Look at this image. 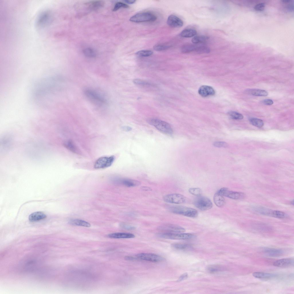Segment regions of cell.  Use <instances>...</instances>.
I'll list each match as a JSON object with an SVG mask.
<instances>
[{"mask_svg":"<svg viewBox=\"0 0 294 294\" xmlns=\"http://www.w3.org/2000/svg\"><path fill=\"white\" fill-rule=\"evenodd\" d=\"M194 204L196 207L203 211L209 210L212 206V203L209 198L201 195L197 196Z\"/></svg>","mask_w":294,"mask_h":294,"instance_id":"7","label":"cell"},{"mask_svg":"<svg viewBox=\"0 0 294 294\" xmlns=\"http://www.w3.org/2000/svg\"><path fill=\"white\" fill-rule=\"evenodd\" d=\"M129 7V6L126 3L120 2H117L115 4L113 11H116L121 8H128Z\"/></svg>","mask_w":294,"mask_h":294,"instance_id":"39","label":"cell"},{"mask_svg":"<svg viewBox=\"0 0 294 294\" xmlns=\"http://www.w3.org/2000/svg\"><path fill=\"white\" fill-rule=\"evenodd\" d=\"M84 93L91 102L98 106H102L107 103L105 98L94 90L86 88L84 90Z\"/></svg>","mask_w":294,"mask_h":294,"instance_id":"3","label":"cell"},{"mask_svg":"<svg viewBox=\"0 0 294 294\" xmlns=\"http://www.w3.org/2000/svg\"><path fill=\"white\" fill-rule=\"evenodd\" d=\"M208 39V37L204 36H197L194 37L192 42L194 44H198L203 42Z\"/></svg>","mask_w":294,"mask_h":294,"instance_id":"30","label":"cell"},{"mask_svg":"<svg viewBox=\"0 0 294 294\" xmlns=\"http://www.w3.org/2000/svg\"><path fill=\"white\" fill-rule=\"evenodd\" d=\"M265 5L263 3H260L256 4L254 7V9L257 11H262L264 8Z\"/></svg>","mask_w":294,"mask_h":294,"instance_id":"43","label":"cell"},{"mask_svg":"<svg viewBox=\"0 0 294 294\" xmlns=\"http://www.w3.org/2000/svg\"><path fill=\"white\" fill-rule=\"evenodd\" d=\"M229 116L232 119L235 120H241L243 117L241 113L235 111H231L228 113Z\"/></svg>","mask_w":294,"mask_h":294,"instance_id":"34","label":"cell"},{"mask_svg":"<svg viewBox=\"0 0 294 294\" xmlns=\"http://www.w3.org/2000/svg\"><path fill=\"white\" fill-rule=\"evenodd\" d=\"M252 275L254 277L263 280L269 279L276 276L274 274L262 272H255Z\"/></svg>","mask_w":294,"mask_h":294,"instance_id":"19","label":"cell"},{"mask_svg":"<svg viewBox=\"0 0 294 294\" xmlns=\"http://www.w3.org/2000/svg\"><path fill=\"white\" fill-rule=\"evenodd\" d=\"M87 4L90 9L96 10L102 7L104 4V2L101 0L94 1L89 2Z\"/></svg>","mask_w":294,"mask_h":294,"instance_id":"24","label":"cell"},{"mask_svg":"<svg viewBox=\"0 0 294 294\" xmlns=\"http://www.w3.org/2000/svg\"><path fill=\"white\" fill-rule=\"evenodd\" d=\"M188 191L190 194L197 196H201L202 193L201 189L199 188H190Z\"/></svg>","mask_w":294,"mask_h":294,"instance_id":"38","label":"cell"},{"mask_svg":"<svg viewBox=\"0 0 294 294\" xmlns=\"http://www.w3.org/2000/svg\"><path fill=\"white\" fill-rule=\"evenodd\" d=\"M198 53H208L210 52L209 49L207 47L204 46H197L195 51Z\"/></svg>","mask_w":294,"mask_h":294,"instance_id":"35","label":"cell"},{"mask_svg":"<svg viewBox=\"0 0 294 294\" xmlns=\"http://www.w3.org/2000/svg\"><path fill=\"white\" fill-rule=\"evenodd\" d=\"M208 270L211 273H214L219 271L221 270L220 267L216 265H210L207 268Z\"/></svg>","mask_w":294,"mask_h":294,"instance_id":"40","label":"cell"},{"mask_svg":"<svg viewBox=\"0 0 294 294\" xmlns=\"http://www.w3.org/2000/svg\"><path fill=\"white\" fill-rule=\"evenodd\" d=\"M108 237L110 238L114 239L131 238L135 237L133 234L125 233H116L109 234Z\"/></svg>","mask_w":294,"mask_h":294,"instance_id":"17","label":"cell"},{"mask_svg":"<svg viewBox=\"0 0 294 294\" xmlns=\"http://www.w3.org/2000/svg\"><path fill=\"white\" fill-rule=\"evenodd\" d=\"M124 1L126 3L129 4H132L135 2L136 1V0H125Z\"/></svg>","mask_w":294,"mask_h":294,"instance_id":"48","label":"cell"},{"mask_svg":"<svg viewBox=\"0 0 294 294\" xmlns=\"http://www.w3.org/2000/svg\"><path fill=\"white\" fill-rule=\"evenodd\" d=\"M249 121L252 125L258 127H262L264 125L263 121L258 118H252L249 119Z\"/></svg>","mask_w":294,"mask_h":294,"instance_id":"29","label":"cell"},{"mask_svg":"<svg viewBox=\"0 0 294 294\" xmlns=\"http://www.w3.org/2000/svg\"><path fill=\"white\" fill-rule=\"evenodd\" d=\"M115 158L114 156L100 157L95 162L94 168L96 169H99L110 167L113 164Z\"/></svg>","mask_w":294,"mask_h":294,"instance_id":"8","label":"cell"},{"mask_svg":"<svg viewBox=\"0 0 294 294\" xmlns=\"http://www.w3.org/2000/svg\"><path fill=\"white\" fill-rule=\"evenodd\" d=\"M218 192L223 196L235 200L242 199L245 196L243 193L230 191L226 187L221 188Z\"/></svg>","mask_w":294,"mask_h":294,"instance_id":"10","label":"cell"},{"mask_svg":"<svg viewBox=\"0 0 294 294\" xmlns=\"http://www.w3.org/2000/svg\"><path fill=\"white\" fill-rule=\"evenodd\" d=\"M123 129L125 131H129L131 130V128L129 127L125 126L123 127Z\"/></svg>","mask_w":294,"mask_h":294,"instance_id":"49","label":"cell"},{"mask_svg":"<svg viewBox=\"0 0 294 294\" xmlns=\"http://www.w3.org/2000/svg\"><path fill=\"white\" fill-rule=\"evenodd\" d=\"M158 236L162 238L172 239H187L195 237L194 235L191 233L168 232L158 234Z\"/></svg>","mask_w":294,"mask_h":294,"instance_id":"6","label":"cell"},{"mask_svg":"<svg viewBox=\"0 0 294 294\" xmlns=\"http://www.w3.org/2000/svg\"><path fill=\"white\" fill-rule=\"evenodd\" d=\"M83 53L85 56L89 57H95L96 55V53L95 50L90 48L84 49L83 51Z\"/></svg>","mask_w":294,"mask_h":294,"instance_id":"31","label":"cell"},{"mask_svg":"<svg viewBox=\"0 0 294 294\" xmlns=\"http://www.w3.org/2000/svg\"><path fill=\"white\" fill-rule=\"evenodd\" d=\"M167 208L169 211L173 213L188 217L195 218L198 215V212L196 209L186 206H168Z\"/></svg>","mask_w":294,"mask_h":294,"instance_id":"2","label":"cell"},{"mask_svg":"<svg viewBox=\"0 0 294 294\" xmlns=\"http://www.w3.org/2000/svg\"><path fill=\"white\" fill-rule=\"evenodd\" d=\"M213 145L217 147H225L228 146L227 143L225 142L217 141L214 142Z\"/></svg>","mask_w":294,"mask_h":294,"instance_id":"42","label":"cell"},{"mask_svg":"<svg viewBox=\"0 0 294 294\" xmlns=\"http://www.w3.org/2000/svg\"><path fill=\"white\" fill-rule=\"evenodd\" d=\"M121 227L123 229L128 230H132L135 228L133 226L125 224H122Z\"/></svg>","mask_w":294,"mask_h":294,"instance_id":"44","label":"cell"},{"mask_svg":"<svg viewBox=\"0 0 294 294\" xmlns=\"http://www.w3.org/2000/svg\"><path fill=\"white\" fill-rule=\"evenodd\" d=\"M63 145L66 148L73 152L76 154H78L79 152L77 147L71 140L66 141L64 142Z\"/></svg>","mask_w":294,"mask_h":294,"instance_id":"26","label":"cell"},{"mask_svg":"<svg viewBox=\"0 0 294 294\" xmlns=\"http://www.w3.org/2000/svg\"><path fill=\"white\" fill-rule=\"evenodd\" d=\"M291 204L292 205H293V204H294V200H293L291 201Z\"/></svg>","mask_w":294,"mask_h":294,"instance_id":"50","label":"cell"},{"mask_svg":"<svg viewBox=\"0 0 294 294\" xmlns=\"http://www.w3.org/2000/svg\"><path fill=\"white\" fill-rule=\"evenodd\" d=\"M187 274L186 273H184L180 276L178 280V281H181L185 279L187 277Z\"/></svg>","mask_w":294,"mask_h":294,"instance_id":"46","label":"cell"},{"mask_svg":"<svg viewBox=\"0 0 294 294\" xmlns=\"http://www.w3.org/2000/svg\"><path fill=\"white\" fill-rule=\"evenodd\" d=\"M272 217L279 218H284L287 217V215L283 212L274 210L273 211Z\"/></svg>","mask_w":294,"mask_h":294,"instance_id":"36","label":"cell"},{"mask_svg":"<svg viewBox=\"0 0 294 294\" xmlns=\"http://www.w3.org/2000/svg\"><path fill=\"white\" fill-rule=\"evenodd\" d=\"M158 229L168 233H181L185 231L184 228L177 225L171 224L163 225L159 226Z\"/></svg>","mask_w":294,"mask_h":294,"instance_id":"12","label":"cell"},{"mask_svg":"<svg viewBox=\"0 0 294 294\" xmlns=\"http://www.w3.org/2000/svg\"><path fill=\"white\" fill-rule=\"evenodd\" d=\"M69 223L71 225L80 226L87 227L91 226L90 224L85 221L80 219H73L69 221Z\"/></svg>","mask_w":294,"mask_h":294,"instance_id":"25","label":"cell"},{"mask_svg":"<svg viewBox=\"0 0 294 294\" xmlns=\"http://www.w3.org/2000/svg\"><path fill=\"white\" fill-rule=\"evenodd\" d=\"M213 201L215 205L218 207H221L225 204V200L223 196L218 193H216L213 197Z\"/></svg>","mask_w":294,"mask_h":294,"instance_id":"20","label":"cell"},{"mask_svg":"<svg viewBox=\"0 0 294 294\" xmlns=\"http://www.w3.org/2000/svg\"><path fill=\"white\" fill-rule=\"evenodd\" d=\"M197 46V45L191 44L185 45L182 47L181 51L183 53H189L195 51Z\"/></svg>","mask_w":294,"mask_h":294,"instance_id":"28","label":"cell"},{"mask_svg":"<svg viewBox=\"0 0 294 294\" xmlns=\"http://www.w3.org/2000/svg\"><path fill=\"white\" fill-rule=\"evenodd\" d=\"M263 252L267 255L274 257L280 256L283 254V251L280 249L266 247L263 250Z\"/></svg>","mask_w":294,"mask_h":294,"instance_id":"16","label":"cell"},{"mask_svg":"<svg viewBox=\"0 0 294 294\" xmlns=\"http://www.w3.org/2000/svg\"><path fill=\"white\" fill-rule=\"evenodd\" d=\"M46 217V215L44 213L41 212H36L31 214L28 218L30 221L34 222L44 219Z\"/></svg>","mask_w":294,"mask_h":294,"instance_id":"18","label":"cell"},{"mask_svg":"<svg viewBox=\"0 0 294 294\" xmlns=\"http://www.w3.org/2000/svg\"><path fill=\"white\" fill-rule=\"evenodd\" d=\"M153 52L150 50H142L137 51L136 55L140 57H147L152 55Z\"/></svg>","mask_w":294,"mask_h":294,"instance_id":"33","label":"cell"},{"mask_svg":"<svg viewBox=\"0 0 294 294\" xmlns=\"http://www.w3.org/2000/svg\"><path fill=\"white\" fill-rule=\"evenodd\" d=\"M253 210L255 212L258 213L272 217L273 210L260 206L254 207L253 208Z\"/></svg>","mask_w":294,"mask_h":294,"instance_id":"23","label":"cell"},{"mask_svg":"<svg viewBox=\"0 0 294 294\" xmlns=\"http://www.w3.org/2000/svg\"><path fill=\"white\" fill-rule=\"evenodd\" d=\"M147 121L149 124L164 134L170 135L173 133V129L171 126L166 122L155 118L150 119Z\"/></svg>","mask_w":294,"mask_h":294,"instance_id":"4","label":"cell"},{"mask_svg":"<svg viewBox=\"0 0 294 294\" xmlns=\"http://www.w3.org/2000/svg\"><path fill=\"white\" fill-rule=\"evenodd\" d=\"M175 249L180 250H186L191 249V246L188 244L182 243H175L172 245Z\"/></svg>","mask_w":294,"mask_h":294,"instance_id":"32","label":"cell"},{"mask_svg":"<svg viewBox=\"0 0 294 294\" xmlns=\"http://www.w3.org/2000/svg\"><path fill=\"white\" fill-rule=\"evenodd\" d=\"M197 34L196 31L192 29H187L183 30L180 33V35L184 38H190L195 36Z\"/></svg>","mask_w":294,"mask_h":294,"instance_id":"27","label":"cell"},{"mask_svg":"<svg viewBox=\"0 0 294 294\" xmlns=\"http://www.w3.org/2000/svg\"><path fill=\"white\" fill-rule=\"evenodd\" d=\"M136 257L139 259L153 262H158L163 260L161 256L152 253H141L137 254Z\"/></svg>","mask_w":294,"mask_h":294,"instance_id":"11","label":"cell"},{"mask_svg":"<svg viewBox=\"0 0 294 294\" xmlns=\"http://www.w3.org/2000/svg\"><path fill=\"white\" fill-rule=\"evenodd\" d=\"M167 23L168 25L173 28H179L183 25V21L177 16L171 15L168 18Z\"/></svg>","mask_w":294,"mask_h":294,"instance_id":"13","label":"cell"},{"mask_svg":"<svg viewBox=\"0 0 294 294\" xmlns=\"http://www.w3.org/2000/svg\"><path fill=\"white\" fill-rule=\"evenodd\" d=\"M135 84L141 86L150 85L151 84L148 82L139 79H135L133 80Z\"/></svg>","mask_w":294,"mask_h":294,"instance_id":"41","label":"cell"},{"mask_svg":"<svg viewBox=\"0 0 294 294\" xmlns=\"http://www.w3.org/2000/svg\"><path fill=\"white\" fill-rule=\"evenodd\" d=\"M56 76L43 78L35 86L33 92V96L37 103L46 105L54 99L60 88V80Z\"/></svg>","mask_w":294,"mask_h":294,"instance_id":"1","label":"cell"},{"mask_svg":"<svg viewBox=\"0 0 294 294\" xmlns=\"http://www.w3.org/2000/svg\"><path fill=\"white\" fill-rule=\"evenodd\" d=\"M198 92L200 96L203 97L213 96L215 93L214 90L212 87L206 85L200 87L198 89Z\"/></svg>","mask_w":294,"mask_h":294,"instance_id":"14","label":"cell"},{"mask_svg":"<svg viewBox=\"0 0 294 294\" xmlns=\"http://www.w3.org/2000/svg\"><path fill=\"white\" fill-rule=\"evenodd\" d=\"M245 93L248 94L258 96H266L268 93L266 90L256 89H248L246 90Z\"/></svg>","mask_w":294,"mask_h":294,"instance_id":"21","label":"cell"},{"mask_svg":"<svg viewBox=\"0 0 294 294\" xmlns=\"http://www.w3.org/2000/svg\"><path fill=\"white\" fill-rule=\"evenodd\" d=\"M294 260L292 258H284L275 261L273 265L275 266L281 267H288L293 266Z\"/></svg>","mask_w":294,"mask_h":294,"instance_id":"15","label":"cell"},{"mask_svg":"<svg viewBox=\"0 0 294 294\" xmlns=\"http://www.w3.org/2000/svg\"><path fill=\"white\" fill-rule=\"evenodd\" d=\"M137 258H136L134 257L130 256H126L125 257V259L127 260H137Z\"/></svg>","mask_w":294,"mask_h":294,"instance_id":"47","label":"cell"},{"mask_svg":"<svg viewBox=\"0 0 294 294\" xmlns=\"http://www.w3.org/2000/svg\"><path fill=\"white\" fill-rule=\"evenodd\" d=\"M163 199L166 202L175 204L183 203L186 201V198L185 196L179 194L167 195L164 196Z\"/></svg>","mask_w":294,"mask_h":294,"instance_id":"9","label":"cell"},{"mask_svg":"<svg viewBox=\"0 0 294 294\" xmlns=\"http://www.w3.org/2000/svg\"><path fill=\"white\" fill-rule=\"evenodd\" d=\"M156 19V17L154 14L150 12H146L135 14L130 18L129 20L134 22L139 23L153 22Z\"/></svg>","mask_w":294,"mask_h":294,"instance_id":"5","label":"cell"},{"mask_svg":"<svg viewBox=\"0 0 294 294\" xmlns=\"http://www.w3.org/2000/svg\"><path fill=\"white\" fill-rule=\"evenodd\" d=\"M263 102L266 105H272L273 103V101L270 99H265L263 101Z\"/></svg>","mask_w":294,"mask_h":294,"instance_id":"45","label":"cell"},{"mask_svg":"<svg viewBox=\"0 0 294 294\" xmlns=\"http://www.w3.org/2000/svg\"><path fill=\"white\" fill-rule=\"evenodd\" d=\"M119 182L127 187H133L138 186L140 184L139 181L129 179H123L119 180Z\"/></svg>","mask_w":294,"mask_h":294,"instance_id":"22","label":"cell"},{"mask_svg":"<svg viewBox=\"0 0 294 294\" xmlns=\"http://www.w3.org/2000/svg\"><path fill=\"white\" fill-rule=\"evenodd\" d=\"M170 47V46L163 44H157L153 47L154 50L157 51H161L166 50Z\"/></svg>","mask_w":294,"mask_h":294,"instance_id":"37","label":"cell"}]
</instances>
